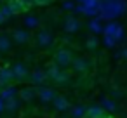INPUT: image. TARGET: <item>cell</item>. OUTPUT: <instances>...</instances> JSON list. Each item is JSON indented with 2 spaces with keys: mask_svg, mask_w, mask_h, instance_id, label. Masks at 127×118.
<instances>
[{
  "mask_svg": "<svg viewBox=\"0 0 127 118\" xmlns=\"http://www.w3.org/2000/svg\"><path fill=\"white\" fill-rule=\"evenodd\" d=\"M127 11V2L125 0H117V2H101V12L99 18L106 21H113L120 14Z\"/></svg>",
  "mask_w": 127,
  "mask_h": 118,
  "instance_id": "obj_1",
  "label": "cell"
},
{
  "mask_svg": "<svg viewBox=\"0 0 127 118\" xmlns=\"http://www.w3.org/2000/svg\"><path fill=\"white\" fill-rule=\"evenodd\" d=\"M54 61H56V64L59 68H66V66L73 64V57H71V54H70L68 49H59L56 52V56H54Z\"/></svg>",
  "mask_w": 127,
  "mask_h": 118,
  "instance_id": "obj_2",
  "label": "cell"
},
{
  "mask_svg": "<svg viewBox=\"0 0 127 118\" xmlns=\"http://www.w3.org/2000/svg\"><path fill=\"white\" fill-rule=\"evenodd\" d=\"M45 71H47V76H49V78H52L56 83H64V82L68 80L66 73H64V71H63V70H61L56 63H54V64H51Z\"/></svg>",
  "mask_w": 127,
  "mask_h": 118,
  "instance_id": "obj_3",
  "label": "cell"
},
{
  "mask_svg": "<svg viewBox=\"0 0 127 118\" xmlns=\"http://www.w3.org/2000/svg\"><path fill=\"white\" fill-rule=\"evenodd\" d=\"M52 42H54V37H52L47 30H40V31L37 33V44H38L40 47L47 49V47L52 45Z\"/></svg>",
  "mask_w": 127,
  "mask_h": 118,
  "instance_id": "obj_4",
  "label": "cell"
},
{
  "mask_svg": "<svg viewBox=\"0 0 127 118\" xmlns=\"http://www.w3.org/2000/svg\"><path fill=\"white\" fill-rule=\"evenodd\" d=\"M37 97L42 101V102H52L56 99V92L51 89V87H40L37 90Z\"/></svg>",
  "mask_w": 127,
  "mask_h": 118,
  "instance_id": "obj_5",
  "label": "cell"
},
{
  "mask_svg": "<svg viewBox=\"0 0 127 118\" xmlns=\"http://www.w3.org/2000/svg\"><path fill=\"white\" fill-rule=\"evenodd\" d=\"M64 31H68V33H77L78 30H80V21L77 19V18H66L64 19Z\"/></svg>",
  "mask_w": 127,
  "mask_h": 118,
  "instance_id": "obj_6",
  "label": "cell"
},
{
  "mask_svg": "<svg viewBox=\"0 0 127 118\" xmlns=\"http://www.w3.org/2000/svg\"><path fill=\"white\" fill-rule=\"evenodd\" d=\"M12 73H14V78H18V80H25L28 76V70H26V66L23 63L12 64Z\"/></svg>",
  "mask_w": 127,
  "mask_h": 118,
  "instance_id": "obj_7",
  "label": "cell"
},
{
  "mask_svg": "<svg viewBox=\"0 0 127 118\" xmlns=\"http://www.w3.org/2000/svg\"><path fill=\"white\" fill-rule=\"evenodd\" d=\"M71 68H73L77 73H85V71H87V68H89V61H87V59H84V57H77V59H73Z\"/></svg>",
  "mask_w": 127,
  "mask_h": 118,
  "instance_id": "obj_8",
  "label": "cell"
},
{
  "mask_svg": "<svg viewBox=\"0 0 127 118\" xmlns=\"http://www.w3.org/2000/svg\"><path fill=\"white\" fill-rule=\"evenodd\" d=\"M89 30L92 35H97V33H103L104 31V26L101 24V18H92L89 21Z\"/></svg>",
  "mask_w": 127,
  "mask_h": 118,
  "instance_id": "obj_9",
  "label": "cell"
},
{
  "mask_svg": "<svg viewBox=\"0 0 127 118\" xmlns=\"http://www.w3.org/2000/svg\"><path fill=\"white\" fill-rule=\"evenodd\" d=\"M12 38H14L18 44H26V42L30 40V33H28V30H14Z\"/></svg>",
  "mask_w": 127,
  "mask_h": 118,
  "instance_id": "obj_10",
  "label": "cell"
},
{
  "mask_svg": "<svg viewBox=\"0 0 127 118\" xmlns=\"http://www.w3.org/2000/svg\"><path fill=\"white\" fill-rule=\"evenodd\" d=\"M14 78V73H12V68H2L0 70V87H4L9 80Z\"/></svg>",
  "mask_w": 127,
  "mask_h": 118,
  "instance_id": "obj_11",
  "label": "cell"
},
{
  "mask_svg": "<svg viewBox=\"0 0 127 118\" xmlns=\"http://www.w3.org/2000/svg\"><path fill=\"white\" fill-rule=\"evenodd\" d=\"M52 102H54V108H56L58 111H66V109L70 108L68 99H66V97H63V95H56V99H54Z\"/></svg>",
  "mask_w": 127,
  "mask_h": 118,
  "instance_id": "obj_12",
  "label": "cell"
},
{
  "mask_svg": "<svg viewBox=\"0 0 127 118\" xmlns=\"http://www.w3.org/2000/svg\"><path fill=\"white\" fill-rule=\"evenodd\" d=\"M23 23H25V30H35V28L40 24V21H38L37 16H26V18L23 19Z\"/></svg>",
  "mask_w": 127,
  "mask_h": 118,
  "instance_id": "obj_13",
  "label": "cell"
},
{
  "mask_svg": "<svg viewBox=\"0 0 127 118\" xmlns=\"http://www.w3.org/2000/svg\"><path fill=\"white\" fill-rule=\"evenodd\" d=\"M49 76H47V71H42V70H37V71H33L32 73V82L33 83H44L45 80H47Z\"/></svg>",
  "mask_w": 127,
  "mask_h": 118,
  "instance_id": "obj_14",
  "label": "cell"
},
{
  "mask_svg": "<svg viewBox=\"0 0 127 118\" xmlns=\"http://www.w3.org/2000/svg\"><path fill=\"white\" fill-rule=\"evenodd\" d=\"M87 115L91 118H104V109H103V106H91L87 109Z\"/></svg>",
  "mask_w": 127,
  "mask_h": 118,
  "instance_id": "obj_15",
  "label": "cell"
},
{
  "mask_svg": "<svg viewBox=\"0 0 127 118\" xmlns=\"http://www.w3.org/2000/svg\"><path fill=\"white\" fill-rule=\"evenodd\" d=\"M9 7H11V11H12V14H19V12H23L25 9H26V5L23 4V2H19V0H9Z\"/></svg>",
  "mask_w": 127,
  "mask_h": 118,
  "instance_id": "obj_16",
  "label": "cell"
},
{
  "mask_svg": "<svg viewBox=\"0 0 127 118\" xmlns=\"http://www.w3.org/2000/svg\"><path fill=\"white\" fill-rule=\"evenodd\" d=\"M118 28H120V24L118 23H115V21H108V24L104 26V35H110V37H115V33L118 31Z\"/></svg>",
  "mask_w": 127,
  "mask_h": 118,
  "instance_id": "obj_17",
  "label": "cell"
},
{
  "mask_svg": "<svg viewBox=\"0 0 127 118\" xmlns=\"http://www.w3.org/2000/svg\"><path fill=\"white\" fill-rule=\"evenodd\" d=\"M9 49H11V38L4 33V35H0V52H9Z\"/></svg>",
  "mask_w": 127,
  "mask_h": 118,
  "instance_id": "obj_18",
  "label": "cell"
},
{
  "mask_svg": "<svg viewBox=\"0 0 127 118\" xmlns=\"http://www.w3.org/2000/svg\"><path fill=\"white\" fill-rule=\"evenodd\" d=\"M101 106H103V109H104V111H108V113H115V111L118 109V106H117V104H115V101H111V99H103Z\"/></svg>",
  "mask_w": 127,
  "mask_h": 118,
  "instance_id": "obj_19",
  "label": "cell"
},
{
  "mask_svg": "<svg viewBox=\"0 0 127 118\" xmlns=\"http://www.w3.org/2000/svg\"><path fill=\"white\" fill-rule=\"evenodd\" d=\"M35 95H37V92L33 89H23V90H19V97L23 101H32V99H35Z\"/></svg>",
  "mask_w": 127,
  "mask_h": 118,
  "instance_id": "obj_20",
  "label": "cell"
},
{
  "mask_svg": "<svg viewBox=\"0 0 127 118\" xmlns=\"http://www.w3.org/2000/svg\"><path fill=\"white\" fill-rule=\"evenodd\" d=\"M16 95V89L14 87H5L4 90H0V97H2L4 101H9Z\"/></svg>",
  "mask_w": 127,
  "mask_h": 118,
  "instance_id": "obj_21",
  "label": "cell"
},
{
  "mask_svg": "<svg viewBox=\"0 0 127 118\" xmlns=\"http://www.w3.org/2000/svg\"><path fill=\"white\" fill-rule=\"evenodd\" d=\"M87 109H89V108H85V106L78 104V106H75V108L71 109V116H73V118H82V116L87 113Z\"/></svg>",
  "mask_w": 127,
  "mask_h": 118,
  "instance_id": "obj_22",
  "label": "cell"
},
{
  "mask_svg": "<svg viewBox=\"0 0 127 118\" xmlns=\"http://www.w3.org/2000/svg\"><path fill=\"white\" fill-rule=\"evenodd\" d=\"M18 108H19V101H18L16 97H12V99L5 101V109H7V111H16Z\"/></svg>",
  "mask_w": 127,
  "mask_h": 118,
  "instance_id": "obj_23",
  "label": "cell"
},
{
  "mask_svg": "<svg viewBox=\"0 0 127 118\" xmlns=\"http://www.w3.org/2000/svg\"><path fill=\"white\" fill-rule=\"evenodd\" d=\"M97 44H99V40H97V37H96V35H91V37L87 38V42H85V45H87L89 49H96V47H97Z\"/></svg>",
  "mask_w": 127,
  "mask_h": 118,
  "instance_id": "obj_24",
  "label": "cell"
},
{
  "mask_svg": "<svg viewBox=\"0 0 127 118\" xmlns=\"http://www.w3.org/2000/svg\"><path fill=\"white\" fill-rule=\"evenodd\" d=\"M117 44H118V42H117L113 37H110V35H104V45H106V47H110V49H111V47H115Z\"/></svg>",
  "mask_w": 127,
  "mask_h": 118,
  "instance_id": "obj_25",
  "label": "cell"
},
{
  "mask_svg": "<svg viewBox=\"0 0 127 118\" xmlns=\"http://www.w3.org/2000/svg\"><path fill=\"white\" fill-rule=\"evenodd\" d=\"M0 11H2V14L5 16V19H7L9 16H14V14H12V11H11V7H9V4H4L2 7H0Z\"/></svg>",
  "mask_w": 127,
  "mask_h": 118,
  "instance_id": "obj_26",
  "label": "cell"
},
{
  "mask_svg": "<svg viewBox=\"0 0 127 118\" xmlns=\"http://www.w3.org/2000/svg\"><path fill=\"white\" fill-rule=\"evenodd\" d=\"M75 7H77V5H75L73 2H70V0L63 2V9H64V11H75Z\"/></svg>",
  "mask_w": 127,
  "mask_h": 118,
  "instance_id": "obj_27",
  "label": "cell"
},
{
  "mask_svg": "<svg viewBox=\"0 0 127 118\" xmlns=\"http://www.w3.org/2000/svg\"><path fill=\"white\" fill-rule=\"evenodd\" d=\"M113 38H115V40H117V42H120V40H122V38H124V28H122V26H120V28H118V31H117V33H115V37H113Z\"/></svg>",
  "mask_w": 127,
  "mask_h": 118,
  "instance_id": "obj_28",
  "label": "cell"
},
{
  "mask_svg": "<svg viewBox=\"0 0 127 118\" xmlns=\"http://www.w3.org/2000/svg\"><path fill=\"white\" fill-rule=\"evenodd\" d=\"M51 4V0H33V5H47Z\"/></svg>",
  "mask_w": 127,
  "mask_h": 118,
  "instance_id": "obj_29",
  "label": "cell"
},
{
  "mask_svg": "<svg viewBox=\"0 0 127 118\" xmlns=\"http://www.w3.org/2000/svg\"><path fill=\"white\" fill-rule=\"evenodd\" d=\"M19 2H23V4L26 5V9H28L30 5H33V0H19Z\"/></svg>",
  "mask_w": 127,
  "mask_h": 118,
  "instance_id": "obj_30",
  "label": "cell"
},
{
  "mask_svg": "<svg viewBox=\"0 0 127 118\" xmlns=\"http://www.w3.org/2000/svg\"><path fill=\"white\" fill-rule=\"evenodd\" d=\"M4 109H5V101L0 97V111H4Z\"/></svg>",
  "mask_w": 127,
  "mask_h": 118,
  "instance_id": "obj_31",
  "label": "cell"
},
{
  "mask_svg": "<svg viewBox=\"0 0 127 118\" xmlns=\"http://www.w3.org/2000/svg\"><path fill=\"white\" fill-rule=\"evenodd\" d=\"M122 56H124V59H127V47L122 50Z\"/></svg>",
  "mask_w": 127,
  "mask_h": 118,
  "instance_id": "obj_32",
  "label": "cell"
},
{
  "mask_svg": "<svg viewBox=\"0 0 127 118\" xmlns=\"http://www.w3.org/2000/svg\"><path fill=\"white\" fill-rule=\"evenodd\" d=\"M4 21H5V16L2 14V11H0V23H4Z\"/></svg>",
  "mask_w": 127,
  "mask_h": 118,
  "instance_id": "obj_33",
  "label": "cell"
},
{
  "mask_svg": "<svg viewBox=\"0 0 127 118\" xmlns=\"http://www.w3.org/2000/svg\"><path fill=\"white\" fill-rule=\"evenodd\" d=\"M103 2H117V0H103Z\"/></svg>",
  "mask_w": 127,
  "mask_h": 118,
  "instance_id": "obj_34",
  "label": "cell"
}]
</instances>
